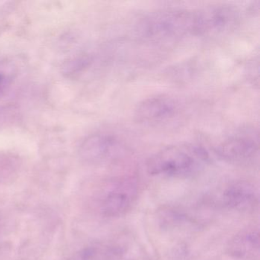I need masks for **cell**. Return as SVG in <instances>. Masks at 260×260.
<instances>
[{"label": "cell", "instance_id": "cell-1", "mask_svg": "<svg viewBox=\"0 0 260 260\" xmlns=\"http://www.w3.org/2000/svg\"><path fill=\"white\" fill-rule=\"evenodd\" d=\"M208 159V153L192 144L169 146L152 155L146 162L151 176H182L196 170Z\"/></svg>", "mask_w": 260, "mask_h": 260}, {"label": "cell", "instance_id": "cell-2", "mask_svg": "<svg viewBox=\"0 0 260 260\" xmlns=\"http://www.w3.org/2000/svg\"><path fill=\"white\" fill-rule=\"evenodd\" d=\"M144 36L165 40L193 33L194 12L182 10H162L147 16L141 24Z\"/></svg>", "mask_w": 260, "mask_h": 260}, {"label": "cell", "instance_id": "cell-3", "mask_svg": "<svg viewBox=\"0 0 260 260\" xmlns=\"http://www.w3.org/2000/svg\"><path fill=\"white\" fill-rule=\"evenodd\" d=\"M238 12L234 7L216 5L194 11L193 34H217L234 25Z\"/></svg>", "mask_w": 260, "mask_h": 260}, {"label": "cell", "instance_id": "cell-4", "mask_svg": "<svg viewBox=\"0 0 260 260\" xmlns=\"http://www.w3.org/2000/svg\"><path fill=\"white\" fill-rule=\"evenodd\" d=\"M138 197V188L133 182H121L113 185L102 201V214L107 217H118L130 211Z\"/></svg>", "mask_w": 260, "mask_h": 260}, {"label": "cell", "instance_id": "cell-5", "mask_svg": "<svg viewBox=\"0 0 260 260\" xmlns=\"http://www.w3.org/2000/svg\"><path fill=\"white\" fill-rule=\"evenodd\" d=\"M176 109L177 105L173 99L168 95H157L141 102L134 115L140 124H153L170 119L176 113Z\"/></svg>", "mask_w": 260, "mask_h": 260}, {"label": "cell", "instance_id": "cell-6", "mask_svg": "<svg viewBox=\"0 0 260 260\" xmlns=\"http://www.w3.org/2000/svg\"><path fill=\"white\" fill-rule=\"evenodd\" d=\"M222 204L237 211L255 209L258 204V192L255 186L245 181H237L228 185L220 196Z\"/></svg>", "mask_w": 260, "mask_h": 260}, {"label": "cell", "instance_id": "cell-7", "mask_svg": "<svg viewBox=\"0 0 260 260\" xmlns=\"http://www.w3.org/2000/svg\"><path fill=\"white\" fill-rule=\"evenodd\" d=\"M226 253L237 260H259L260 234L256 226H249L237 233L228 241Z\"/></svg>", "mask_w": 260, "mask_h": 260}, {"label": "cell", "instance_id": "cell-8", "mask_svg": "<svg viewBox=\"0 0 260 260\" xmlns=\"http://www.w3.org/2000/svg\"><path fill=\"white\" fill-rule=\"evenodd\" d=\"M258 151V144L253 138L236 136L223 141L216 148L220 159L231 164H243L255 158Z\"/></svg>", "mask_w": 260, "mask_h": 260}, {"label": "cell", "instance_id": "cell-9", "mask_svg": "<svg viewBox=\"0 0 260 260\" xmlns=\"http://www.w3.org/2000/svg\"><path fill=\"white\" fill-rule=\"evenodd\" d=\"M116 146V140L110 135H91L80 146V155L86 160L97 162L110 156Z\"/></svg>", "mask_w": 260, "mask_h": 260}, {"label": "cell", "instance_id": "cell-10", "mask_svg": "<svg viewBox=\"0 0 260 260\" xmlns=\"http://www.w3.org/2000/svg\"><path fill=\"white\" fill-rule=\"evenodd\" d=\"M97 249L94 247H87L74 253L68 260H92L96 255Z\"/></svg>", "mask_w": 260, "mask_h": 260}, {"label": "cell", "instance_id": "cell-11", "mask_svg": "<svg viewBox=\"0 0 260 260\" xmlns=\"http://www.w3.org/2000/svg\"><path fill=\"white\" fill-rule=\"evenodd\" d=\"M2 81V76H0V82Z\"/></svg>", "mask_w": 260, "mask_h": 260}]
</instances>
